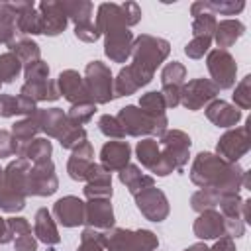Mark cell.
<instances>
[{
  "mask_svg": "<svg viewBox=\"0 0 251 251\" xmlns=\"http://www.w3.org/2000/svg\"><path fill=\"white\" fill-rule=\"evenodd\" d=\"M206 118L218 127H233L241 120V110L226 100H212L206 106Z\"/></svg>",
  "mask_w": 251,
  "mask_h": 251,
  "instance_id": "26",
  "label": "cell"
},
{
  "mask_svg": "<svg viewBox=\"0 0 251 251\" xmlns=\"http://www.w3.org/2000/svg\"><path fill=\"white\" fill-rule=\"evenodd\" d=\"M192 229H194V235L200 237V239H204V241L206 239H220V237L227 235L226 233L224 216L218 210H214V208L200 212V216L194 220Z\"/></svg>",
  "mask_w": 251,
  "mask_h": 251,
  "instance_id": "23",
  "label": "cell"
},
{
  "mask_svg": "<svg viewBox=\"0 0 251 251\" xmlns=\"http://www.w3.org/2000/svg\"><path fill=\"white\" fill-rule=\"evenodd\" d=\"M86 186H84V196L88 200L92 198H112V173L106 171L102 165L92 163L88 173H86Z\"/></svg>",
  "mask_w": 251,
  "mask_h": 251,
  "instance_id": "20",
  "label": "cell"
},
{
  "mask_svg": "<svg viewBox=\"0 0 251 251\" xmlns=\"http://www.w3.org/2000/svg\"><path fill=\"white\" fill-rule=\"evenodd\" d=\"M135 155H137L139 163L157 176H167L175 171V165L163 155V151L159 147V141L153 139V137L141 139L135 147Z\"/></svg>",
  "mask_w": 251,
  "mask_h": 251,
  "instance_id": "11",
  "label": "cell"
},
{
  "mask_svg": "<svg viewBox=\"0 0 251 251\" xmlns=\"http://www.w3.org/2000/svg\"><path fill=\"white\" fill-rule=\"evenodd\" d=\"M233 102L235 108L239 110H249L251 108V75H245L241 82L233 90Z\"/></svg>",
  "mask_w": 251,
  "mask_h": 251,
  "instance_id": "47",
  "label": "cell"
},
{
  "mask_svg": "<svg viewBox=\"0 0 251 251\" xmlns=\"http://www.w3.org/2000/svg\"><path fill=\"white\" fill-rule=\"evenodd\" d=\"M37 110L35 102L24 94L18 96H10V94H0V116L2 118H12L18 114H25L31 116Z\"/></svg>",
  "mask_w": 251,
  "mask_h": 251,
  "instance_id": "35",
  "label": "cell"
},
{
  "mask_svg": "<svg viewBox=\"0 0 251 251\" xmlns=\"http://www.w3.org/2000/svg\"><path fill=\"white\" fill-rule=\"evenodd\" d=\"M218 86L208 78H192L182 84L180 88V104L186 110H200L202 106H208L218 96Z\"/></svg>",
  "mask_w": 251,
  "mask_h": 251,
  "instance_id": "9",
  "label": "cell"
},
{
  "mask_svg": "<svg viewBox=\"0 0 251 251\" xmlns=\"http://www.w3.org/2000/svg\"><path fill=\"white\" fill-rule=\"evenodd\" d=\"M155 251H157V249H155Z\"/></svg>",
  "mask_w": 251,
  "mask_h": 251,
  "instance_id": "63",
  "label": "cell"
},
{
  "mask_svg": "<svg viewBox=\"0 0 251 251\" xmlns=\"http://www.w3.org/2000/svg\"><path fill=\"white\" fill-rule=\"evenodd\" d=\"M126 131V135H131V137H141V135H155L157 139L167 131V124L169 120H159V118H153L149 116L147 112H143L139 106H124L118 116H116Z\"/></svg>",
  "mask_w": 251,
  "mask_h": 251,
  "instance_id": "4",
  "label": "cell"
},
{
  "mask_svg": "<svg viewBox=\"0 0 251 251\" xmlns=\"http://www.w3.org/2000/svg\"><path fill=\"white\" fill-rule=\"evenodd\" d=\"M94 112H96V104H92V102L73 104L71 110L67 112V120L73 127H82L84 124H88L94 118Z\"/></svg>",
  "mask_w": 251,
  "mask_h": 251,
  "instance_id": "41",
  "label": "cell"
},
{
  "mask_svg": "<svg viewBox=\"0 0 251 251\" xmlns=\"http://www.w3.org/2000/svg\"><path fill=\"white\" fill-rule=\"evenodd\" d=\"M14 249L16 251H37V239L31 233L20 235L14 239Z\"/></svg>",
  "mask_w": 251,
  "mask_h": 251,
  "instance_id": "56",
  "label": "cell"
},
{
  "mask_svg": "<svg viewBox=\"0 0 251 251\" xmlns=\"http://www.w3.org/2000/svg\"><path fill=\"white\" fill-rule=\"evenodd\" d=\"M94 24H96L100 35H106V33H110V31L127 27L126 18H124V12H122V6H120V4H114V2H104V4L98 6L96 22H94ZM127 29H129V27H127Z\"/></svg>",
  "mask_w": 251,
  "mask_h": 251,
  "instance_id": "25",
  "label": "cell"
},
{
  "mask_svg": "<svg viewBox=\"0 0 251 251\" xmlns=\"http://www.w3.org/2000/svg\"><path fill=\"white\" fill-rule=\"evenodd\" d=\"M24 78L25 82H41L49 78V65L43 59H37L24 67Z\"/></svg>",
  "mask_w": 251,
  "mask_h": 251,
  "instance_id": "48",
  "label": "cell"
},
{
  "mask_svg": "<svg viewBox=\"0 0 251 251\" xmlns=\"http://www.w3.org/2000/svg\"><path fill=\"white\" fill-rule=\"evenodd\" d=\"M222 198H224V196H220V194L214 192V190H204V188H200V190H196V192L190 196V206H192V210H196V212H204V210L216 208Z\"/></svg>",
  "mask_w": 251,
  "mask_h": 251,
  "instance_id": "44",
  "label": "cell"
},
{
  "mask_svg": "<svg viewBox=\"0 0 251 251\" xmlns=\"http://www.w3.org/2000/svg\"><path fill=\"white\" fill-rule=\"evenodd\" d=\"M120 6H122V12H124V18H126L127 27L139 24V20H141V8L135 2H124Z\"/></svg>",
  "mask_w": 251,
  "mask_h": 251,
  "instance_id": "54",
  "label": "cell"
},
{
  "mask_svg": "<svg viewBox=\"0 0 251 251\" xmlns=\"http://www.w3.org/2000/svg\"><path fill=\"white\" fill-rule=\"evenodd\" d=\"M8 47H10V51L22 61L24 67L29 65V63H33V61H37V59H41V57H39V55H41L39 45H37L33 39H27V37H16Z\"/></svg>",
  "mask_w": 251,
  "mask_h": 251,
  "instance_id": "37",
  "label": "cell"
},
{
  "mask_svg": "<svg viewBox=\"0 0 251 251\" xmlns=\"http://www.w3.org/2000/svg\"><path fill=\"white\" fill-rule=\"evenodd\" d=\"M251 147V137H249V127L241 126V127H233L227 129L216 145L218 157H222L227 163H237Z\"/></svg>",
  "mask_w": 251,
  "mask_h": 251,
  "instance_id": "10",
  "label": "cell"
},
{
  "mask_svg": "<svg viewBox=\"0 0 251 251\" xmlns=\"http://www.w3.org/2000/svg\"><path fill=\"white\" fill-rule=\"evenodd\" d=\"M12 241V233H10V229H8V224H6V220L0 216V245H4V243H10Z\"/></svg>",
  "mask_w": 251,
  "mask_h": 251,
  "instance_id": "59",
  "label": "cell"
},
{
  "mask_svg": "<svg viewBox=\"0 0 251 251\" xmlns=\"http://www.w3.org/2000/svg\"><path fill=\"white\" fill-rule=\"evenodd\" d=\"M114 208L110 198H92L84 202V224L94 229H112L114 227Z\"/></svg>",
  "mask_w": 251,
  "mask_h": 251,
  "instance_id": "16",
  "label": "cell"
},
{
  "mask_svg": "<svg viewBox=\"0 0 251 251\" xmlns=\"http://www.w3.org/2000/svg\"><path fill=\"white\" fill-rule=\"evenodd\" d=\"M14 6L18 12V22H16L18 33H25V35L41 33V18L35 4L31 0H16Z\"/></svg>",
  "mask_w": 251,
  "mask_h": 251,
  "instance_id": "27",
  "label": "cell"
},
{
  "mask_svg": "<svg viewBox=\"0 0 251 251\" xmlns=\"http://www.w3.org/2000/svg\"><path fill=\"white\" fill-rule=\"evenodd\" d=\"M51 151H53L51 141H47L45 137H35V139H31V141L20 151L18 157H24V159H27L31 165H35V163L47 161V159L51 157Z\"/></svg>",
  "mask_w": 251,
  "mask_h": 251,
  "instance_id": "38",
  "label": "cell"
},
{
  "mask_svg": "<svg viewBox=\"0 0 251 251\" xmlns=\"http://www.w3.org/2000/svg\"><path fill=\"white\" fill-rule=\"evenodd\" d=\"M33 233H35V237H37L41 243H45V245H49V247H53V245H57V243L61 241L57 224H55V220H53V216H51V212H49L47 208H39V210L35 212Z\"/></svg>",
  "mask_w": 251,
  "mask_h": 251,
  "instance_id": "29",
  "label": "cell"
},
{
  "mask_svg": "<svg viewBox=\"0 0 251 251\" xmlns=\"http://www.w3.org/2000/svg\"><path fill=\"white\" fill-rule=\"evenodd\" d=\"M75 35H76L80 41H84V43H94V41L100 39V31H98L96 24H92V22L75 25Z\"/></svg>",
  "mask_w": 251,
  "mask_h": 251,
  "instance_id": "51",
  "label": "cell"
},
{
  "mask_svg": "<svg viewBox=\"0 0 251 251\" xmlns=\"http://www.w3.org/2000/svg\"><path fill=\"white\" fill-rule=\"evenodd\" d=\"M57 88H59V94H63V98L69 100L71 104L90 102L86 86H84V78L76 71H73V69H67V71H63L59 75Z\"/></svg>",
  "mask_w": 251,
  "mask_h": 251,
  "instance_id": "21",
  "label": "cell"
},
{
  "mask_svg": "<svg viewBox=\"0 0 251 251\" xmlns=\"http://www.w3.org/2000/svg\"><path fill=\"white\" fill-rule=\"evenodd\" d=\"M76 251H104V231L86 227L80 235V245Z\"/></svg>",
  "mask_w": 251,
  "mask_h": 251,
  "instance_id": "45",
  "label": "cell"
},
{
  "mask_svg": "<svg viewBox=\"0 0 251 251\" xmlns=\"http://www.w3.org/2000/svg\"><path fill=\"white\" fill-rule=\"evenodd\" d=\"M39 131H41V129H39V122H37L35 112H33L31 116H25L24 120H20V122H16V124L12 126L10 133H12L14 141H16V147H18L16 157L20 155V151H22L31 139H35V135H37Z\"/></svg>",
  "mask_w": 251,
  "mask_h": 251,
  "instance_id": "33",
  "label": "cell"
},
{
  "mask_svg": "<svg viewBox=\"0 0 251 251\" xmlns=\"http://www.w3.org/2000/svg\"><path fill=\"white\" fill-rule=\"evenodd\" d=\"M0 173H2V169H0Z\"/></svg>",
  "mask_w": 251,
  "mask_h": 251,
  "instance_id": "62",
  "label": "cell"
},
{
  "mask_svg": "<svg viewBox=\"0 0 251 251\" xmlns=\"http://www.w3.org/2000/svg\"><path fill=\"white\" fill-rule=\"evenodd\" d=\"M61 147L63 149H76L78 145H82L84 141H88V135H86V129L84 127H71L61 139Z\"/></svg>",
  "mask_w": 251,
  "mask_h": 251,
  "instance_id": "50",
  "label": "cell"
},
{
  "mask_svg": "<svg viewBox=\"0 0 251 251\" xmlns=\"http://www.w3.org/2000/svg\"><path fill=\"white\" fill-rule=\"evenodd\" d=\"M92 159H94V149H92L90 141H84L82 145H78L76 149H73V155L69 157V163H67L69 176L73 180H84L90 165L94 163Z\"/></svg>",
  "mask_w": 251,
  "mask_h": 251,
  "instance_id": "28",
  "label": "cell"
},
{
  "mask_svg": "<svg viewBox=\"0 0 251 251\" xmlns=\"http://www.w3.org/2000/svg\"><path fill=\"white\" fill-rule=\"evenodd\" d=\"M98 127H100V131H102L106 137H110V139H124V137H126V131H124V127H122V124H120V120H118L116 116H110V114L100 116Z\"/></svg>",
  "mask_w": 251,
  "mask_h": 251,
  "instance_id": "46",
  "label": "cell"
},
{
  "mask_svg": "<svg viewBox=\"0 0 251 251\" xmlns=\"http://www.w3.org/2000/svg\"><path fill=\"white\" fill-rule=\"evenodd\" d=\"M16 22H18V12H16L14 2H4V0H0V24L16 25Z\"/></svg>",
  "mask_w": 251,
  "mask_h": 251,
  "instance_id": "55",
  "label": "cell"
},
{
  "mask_svg": "<svg viewBox=\"0 0 251 251\" xmlns=\"http://www.w3.org/2000/svg\"><path fill=\"white\" fill-rule=\"evenodd\" d=\"M208 251H235L233 237H229V235L220 237V239H218V241L212 245V249H208Z\"/></svg>",
  "mask_w": 251,
  "mask_h": 251,
  "instance_id": "58",
  "label": "cell"
},
{
  "mask_svg": "<svg viewBox=\"0 0 251 251\" xmlns=\"http://www.w3.org/2000/svg\"><path fill=\"white\" fill-rule=\"evenodd\" d=\"M37 12H39V18H41V33L45 35H59L65 31L67 24H69V18L61 6V2H55V0H43L37 4Z\"/></svg>",
  "mask_w": 251,
  "mask_h": 251,
  "instance_id": "15",
  "label": "cell"
},
{
  "mask_svg": "<svg viewBox=\"0 0 251 251\" xmlns=\"http://www.w3.org/2000/svg\"><path fill=\"white\" fill-rule=\"evenodd\" d=\"M243 33H245V25L239 20H222L216 24L214 41L218 43V49L227 51V47H231Z\"/></svg>",
  "mask_w": 251,
  "mask_h": 251,
  "instance_id": "32",
  "label": "cell"
},
{
  "mask_svg": "<svg viewBox=\"0 0 251 251\" xmlns=\"http://www.w3.org/2000/svg\"><path fill=\"white\" fill-rule=\"evenodd\" d=\"M16 151H18V147H16L12 133L8 129H0V159L12 157V155H16Z\"/></svg>",
  "mask_w": 251,
  "mask_h": 251,
  "instance_id": "53",
  "label": "cell"
},
{
  "mask_svg": "<svg viewBox=\"0 0 251 251\" xmlns=\"http://www.w3.org/2000/svg\"><path fill=\"white\" fill-rule=\"evenodd\" d=\"M59 188L55 165L51 159L31 165L27 175V196H51Z\"/></svg>",
  "mask_w": 251,
  "mask_h": 251,
  "instance_id": "8",
  "label": "cell"
},
{
  "mask_svg": "<svg viewBox=\"0 0 251 251\" xmlns=\"http://www.w3.org/2000/svg\"><path fill=\"white\" fill-rule=\"evenodd\" d=\"M6 224H8V229L12 233V239H16L20 235H25V233H31V226L25 218H8Z\"/></svg>",
  "mask_w": 251,
  "mask_h": 251,
  "instance_id": "52",
  "label": "cell"
},
{
  "mask_svg": "<svg viewBox=\"0 0 251 251\" xmlns=\"http://www.w3.org/2000/svg\"><path fill=\"white\" fill-rule=\"evenodd\" d=\"M53 216L65 227H78L84 224V202L78 196H63L53 204Z\"/></svg>",
  "mask_w": 251,
  "mask_h": 251,
  "instance_id": "19",
  "label": "cell"
},
{
  "mask_svg": "<svg viewBox=\"0 0 251 251\" xmlns=\"http://www.w3.org/2000/svg\"><path fill=\"white\" fill-rule=\"evenodd\" d=\"M190 137L182 129H167L159 137V147L163 155L175 165V171H182L190 157Z\"/></svg>",
  "mask_w": 251,
  "mask_h": 251,
  "instance_id": "7",
  "label": "cell"
},
{
  "mask_svg": "<svg viewBox=\"0 0 251 251\" xmlns=\"http://www.w3.org/2000/svg\"><path fill=\"white\" fill-rule=\"evenodd\" d=\"M243 178L245 169L241 165L227 163L208 151L198 153L190 167V180L204 190L218 192L220 196L239 194V190L243 188Z\"/></svg>",
  "mask_w": 251,
  "mask_h": 251,
  "instance_id": "1",
  "label": "cell"
},
{
  "mask_svg": "<svg viewBox=\"0 0 251 251\" xmlns=\"http://www.w3.org/2000/svg\"><path fill=\"white\" fill-rule=\"evenodd\" d=\"M220 214L226 222V233L229 237H241L245 233V222H243V198L239 194H229L220 200Z\"/></svg>",
  "mask_w": 251,
  "mask_h": 251,
  "instance_id": "14",
  "label": "cell"
},
{
  "mask_svg": "<svg viewBox=\"0 0 251 251\" xmlns=\"http://www.w3.org/2000/svg\"><path fill=\"white\" fill-rule=\"evenodd\" d=\"M206 67H208L212 82L218 86V90H226V88H231L235 84L237 65H235V59L231 57L229 51H226V49L208 51Z\"/></svg>",
  "mask_w": 251,
  "mask_h": 251,
  "instance_id": "6",
  "label": "cell"
},
{
  "mask_svg": "<svg viewBox=\"0 0 251 251\" xmlns=\"http://www.w3.org/2000/svg\"><path fill=\"white\" fill-rule=\"evenodd\" d=\"M129 157L131 147L127 141H108L100 149V165L110 173L122 171L126 165H129Z\"/></svg>",
  "mask_w": 251,
  "mask_h": 251,
  "instance_id": "24",
  "label": "cell"
},
{
  "mask_svg": "<svg viewBox=\"0 0 251 251\" xmlns=\"http://www.w3.org/2000/svg\"><path fill=\"white\" fill-rule=\"evenodd\" d=\"M190 14L194 16V22H192V33L194 37L198 35H206V37H212L214 39V29H216V16L212 12L206 10L204 6V0H198L190 6Z\"/></svg>",
  "mask_w": 251,
  "mask_h": 251,
  "instance_id": "31",
  "label": "cell"
},
{
  "mask_svg": "<svg viewBox=\"0 0 251 251\" xmlns=\"http://www.w3.org/2000/svg\"><path fill=\"white\" fill-rule=\"evenodd\" d=\"M169 53H171V45L167 39L141 33L133 39V49H131L133 63L131 65H135L137 69L153 76L157 67L169 57Z\"/></svg>",
  "mask_w": 251,
  "mask_h": 251,
  "instance_id": "2",
  "label": "cell"
},
{
  "mask_svg": "<svg viewBox=\"0 0 251 251\" xmlns=\"http://www.w3.org/2000/svg\"><path fill=\"white\" fill-rule=\"evenodd\" d=\"M204 6L208 12H212L214 16L216 14H222V16H235L239 14L243 8H245V2L243 0H204Z\"/></svg>",
  "mask_w": 251,
  "mask_h": 251,
  "instance_id": "43",
  "label": "cell"
},
{
  "mask_svg": "<svg viewBox=\"0 0 251 251\" xmlns=\"http://www.w3.org/2000/svg\"><path fill=\"white\" fill-rule=\"evenodd\" d=\"M61 6H63L67 18L75 25L92 22V2H88V0H63Z\"/></svg>",
  "mask_w": 251,
  "mask_h": 251,
  "instance_id": "36",
  "label": "cell"
},
{
  "mask_svg": "<svg viewBox=\"0 0 251 251\" xmlns=\"http://www.w3.org/2000/svg\"><path fill=\"white\" fill-rule=\"evenodd\" d=\"M20 94L31 98L33 102H55L59 100V88H57V80H41V82H24Z\"/></svg>",
  "mask_w": 251,
  "mask_h": 251,
  "instance_id": "34",
  "label": "cell"
},
{
  "mask_svg": "<svg viewBox=\"0 0 251 251\" xmlns=\"http://www.w3.org/2000/svg\"><path fill=\"white\" fill-rule=\"evenodd\" d=\"M135 206L149 222H163V220H167V216L171 212L165 192L155 186L145 188L143 192L135 194Z\"/></svg>",
  "mask_w": 251,
  "mask_h": 251,
  "instance_id": "12",
  "label": "cell"
},
{
  "mask_svg": "<svg viewBox=\"0 0 251 251\" xmlns=\"http://www.w3.org/2000/svg\"><path fill=\"white\" fill-rule=\"evenodd\" d=\"M139 108L143 112H147L149 116H153V118H159V120H165L167 118V114H165L167 104L163 100V94L157 92V90H151V92L143 94L139 98Z\"/></svg>",
  "mask_w": 251,
  "mask_h": 251,
  "instance_id": "39",
  "label": "cell"
},
{
  "mask_svg": "<svg viewBox=\"0 0 251 251\" xmlns=\"http://www.w3.org/2000/svg\"><path fill=\"white\" fill-rule=\"evenodd\" d=\"M84 86L92 104H108L114 100V76L102 61H90L84 69Z\"/></svg>",
  "mask_w": 251,
  "mask_h": 251,
  "instance_id": "5",
  "label": "cell"
},
{
  "mask_svg": "<svg viewBox=\"0 0 251 251\" xmlns=\"http://www.w3.org/2000/svg\"><path fill=\"white\" fill-rule=\"evenodd\" d=\"M35 116L39 122V129L55 139H61L73 127L67 120V114L61 108H37Z\"/></svg>",
  "mask_w": 251,
  "mask_h": 251,
  "instance_id": "22",
  "label": "cell"
},
{
  "mask_svg": "<svg viewBox=\"0 0 251 251\" xmlns=\"http://www.w3.org/2000/svg\"><path fill=\"white\" fill-rule=\"evenodd\" d=\"M22 69H24L22 61L12 51H6L0 55V80L2 82H8V84L14 82L20 76Z\"/></svg>",
  "mask_w": 251,
  "mask_h": 251,
  "instance_id": "40",
  "label": "cell"
},
{
  "mask_svg": "<svg viewBox=\"0 0 251 251\" xmlns=\"http://www.w3.org/2000/svg\"><path fill=\"white\" fill-rule=\"evenodd\" d=\"M0 86H2V80H0Z\"/></svg>",
  "mask_w": 251,
  "mask_h": 251,
  "instance_id": "61",
  "label": "cell"
},
{
  "mask_svg": "<svg viewBox=\"0 0 251 251\" xmlns=\"http://www.w3.org/2000/svg\"><path fill=\"white\" fill-rule=\"evenodd\" d=\"M18 35V27L10 25V24H0V43L10 45Z\"/></svg>",
  "mask_w": 251,
  "mask_h": 251,
  "instance_id": "57",
  "label": "cell"
},
{
  "mask_svg": "<svg viewBox=\"0 0 251 251\" xmlns=\"http://www.w3.org/2000/svg\"><path fill=\"white\" fill-rule=\"evenodd\" d=\"M133 49V35L127 27L116 29L104 35V53L114 63H126L131 57Z\"/></svg>",
  "mask_w": 251,
  "mask_h": 251,
  "instance_id": "18",
  "label": "cell"
},
{
  "mask_svg": "<svg viewBox=\"0 0 251 251\" xmlns=\"http://www.w3.org/2000/svg\"><path fill=\"white\" fill-rule=\"evenodd\" d=\"M151 78H153L151 75L143 73L135 65H127V67L120 69L118 76L114 78V98L129 96V94L137 92L141 86H147L151 82Z\"/></svg>",
  "mask_w": 251,
  "mask_h": 251,
  "instance_id": "17",
  "label": "cell"
},
{
  "mask_svg": "<svg viewBox=\"0 0 251 251\" xmlns=\"http://www.w3.org/2000/svg\"><path fill=\"white\" fill-rule=\"evenodd\" d=\"M186 78V69L178 61H171L161 71V84H163V100L167 108H176L180 104V88Z\"/></svg>",
  "mask_w": 251,
  "mask_h": 251,
  "instance_id": "13",
  "label": "cell"
},
{
  "mask_svg": "<svg viewBox=\"0 0 251 251\" xmlns=\"http://www.w3.org/2000/svg\"><path fill=\"white\" fill-rule=\"evenodd\" d=\"M184 251H208V247H206V243H194V245L186 247Z\"/></svg>",
  "mask_w": 251,
  "mask_h": 251,
  "instance_id": "60",
  "label": "cell"
},
{
  "mask_svg": "<svg viewBox=\"0 0 251 251\" xmlns=\"http://www.w3.org/2000/svg\"><path fill=\"white\" fill-rule=\"evenodd\" d=\"M24 208H25V198L20 196L18 192H14L12 188H8L0 178V210L16 214V212H20Z\"/></svg>",
  "mask_w": 251,
  "mask_h": 251,
  "instance_id": "42",
  "label": "cell"
},
{
  "mask_svg": "<svg viewBox=\"0 0 251 251\" xmlns=\"http://www.w3.org/2000/svg\"><path fill=\"white\" fill-rule=\"evenodd\" d=\"M210 45H212V37H206V35H198L194 37L192 41L186 43L184 47V53L190 57V59H202L204 53L210 51Z\"/></svg>",
  "mask_w": 251,
  "mask_h": 251,
  "instance_id": "49",
  "label": "cell"
},
{
  "mask_svg": "<svg viewBox=\"0 0 251 251\" xmlns=\"http://www.w3.org/2000/svg\"><path fill=\"white\" fill-rule=\"evenodd\" d=\"M157 245H159V239L151 229L112 227L104 231L106 251H155Z\"/></svg>",
  "mask_w": 251,
  "mask_h": 251,
  "instance_id": "3",
  "label": "cell"
},
{
  "mask_svg": "<svg viewBox=\"0 0 251 251\" xmlns=\"http://www.w3.org/2000/svg\"><path fill=\"white\" fill-rule=\"evenodd\" d=\"M120 175V182L122 184H126V188L135 196V194H139V192H143L145 188H151V186H155V178L153 176H149V175H145V173H141V169L137 167V165H126L122 171H118Z\"/></svg>",
  "mask_w": 251,
  "mask_h": 251,
  "instance_id": "30",
  "label": "cell"
}]
</instances>
